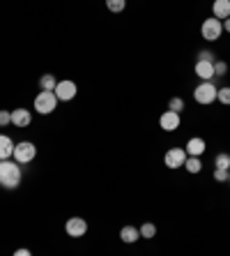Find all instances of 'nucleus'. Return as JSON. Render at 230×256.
Masks as SVG:
<instances>
[{
  "instance_id": "1",
  "label": "nucleus",
  "mask_w": 230,
  "mask_h": 256,
  "mask_svg": "<svg viewBox=\"0 0 230 256\" xmlns=\"http://www.w3.org/2000/svg\"><path fill=\"white\" fill-rule=\"evenodd\" d=\"M21 178H23V171H21V164L16 160H0V187L16 190L21 185Z\"/></svg>"
},
{
  "instance_id": "2",
  "label": "nucleus",
  "mask_w": 230,
  "mask_h": 256,
  "mask_svg": "<svg viewBox=\"0 0 230 256\" xmlns=\"http://www.w3.org/2000/svg\"><path fill=\"white\" fill-rule=\"evenodd\" d=\"M58 97H55L53 90H41L39 95L35 97V111L39 116H48V114H53L55 106H58Z\"/></svg>"
},
{
  "instance_id": "3",
  "label": "nucleus",
  "mask_w": 230,
  "mask_h": 256,
  "mask_svg": "<svg viewBox=\"0 0 230 256\" xmlns=\"http://www.w3.org/2000/svg\"><path fill=\"white\" fill-rule=\"evenodd\" d=\"M221 32H224V21L217 16L212 18H205L201 26V35L203 40H207V42H217L219 37H221Z\"/></svg>"
},
{
  "instance_id": "4",
  "label": "nucleus",
  "mask_w": 230,
  "mask_h": 256,
  "mask_svg": "<svg viewBox=\"0 0 230 256\" xmlns=\"http://www.w3.org/2000/svg\"><path fill=\"white\" fill-rule=\"evenodd\" d=\"M217 90H219V88L212 84V81H203L201 86H196L194 100L198 102V104H203V106H207V104L217 102Z\"/></svg>"
},
{
  "instance_id": "5",
  "label": "nucleus",
  "mask_w": 230,
  "mask_h": 256,
  "mask_svg": "<svg viewBox=\"0 0 230 256\" xmlns=\"http://www.w3.org/2000/svg\"><path fill=\"white\" fill-rule=\"evenodd\" d=\"M14 160L18 162V164H30V162L37 157V148L32 141H21L14 146Z\"/></svg>"
},
{
  "instance_id": "6",
  "label": "nucleus",
  "mask_w": 230,
  "mask_h": 256,
  "mask_svg": "<svg viewBox=\"0 0 230 256\" xmlns=\"http://www.w3.org/2000/svg\"><path fill=\"white\" fill-rule=\"evenodd\" d=\"M55 97H58L60 102H71L74 97H76L78 88L74 81H69V78H65V81H58V86H55Z\"/></svg>"
},
{
  "instance_id": "7",
  "label": "nucleus",
  "mask_w": 230,
  "mask_h": 256,
  "mask_svg": "<svg viewBox=\"0 0 230 256\" xmlns=\"http://www.w3.org/2000/svg\"><path fill=\"white\" fill-rule=\"evenodd\" d=\"M184 162H187V150L184 148H171L164 157V164L171 168V171L173 168H182Z\"/></svg>"
},
{
  "instance_id": "8",
  "label": "nucleus",
  "mask_w": 230,
  "mask_h": 256,
  "mask_svg": "<svg viewBox=\"0 0 230 256\" xmlns=\"http://www.w3.org/2000/svg\"><path fill=\"white\" fill-rule=\"evenodd\" d=\"M65 231L71 238H81V236L88 233V222L83 220V217H69V220L65 222Z\"/></svg>"
},
{
  "instance_id": "9",
  "label": "nucleus",
  "mask_w": 230,
  "mask_h": 256,
  "mask_svg": "<svg viewBox=\"0 0 230 256\" xmlns=\"http://www.w3.org/2000/svg\"><path fill=\"white\" fill-rule=\"evenodd\" d=\"M196 76L203 78V81H212L214 78V62L212 60H196Z\"/></svg>"
},
{
  "instance_id": "10",
  "label": "nucleus",
  "mask_w": 230,
  "mask_h": 256,
  "mask_svg": "<svg viewBox=\"0 0 230 256\" xmlns=\"http://www.w3.org/2000/svg\"><path fill=\"white\" fill-rule=\"evenodd\" d=\"M180 114H175V111H166V114H161V118H159V125H161V130L164 132H175L177 127H180Z\"/></svg>"
},
{
  "instance_id": "11",
  "label": "nucleus",
  "mask_w": 230,
  "mask_h": 256,
  "mask_svg": "<svg viewBox=\"0 0 230 256\" xmlns=\"http://www.w3.org/2000/svg\"><path fill=\"white\" fill-rule=\"evenodd\" d=\"M32 122V114H30L28 108H14L12 111V125L18 127V130H23Z\"/></svg>"
},
{
  "instance_id": "12",
  "label": "nucleus",
  "mask_w": 230,
  "mask_h": 256,
  "mask_svg": "<svg viewBox=\"0 0 230 256\" xmlns=\"http://www.w3.org/2000/svg\"><path fill=\"white\" fill-rule=\"evenodd\" d=\"M187 155L189 157H201L203 152L207 150V143H205V138H201V136H194V138H189L187 141Z\"/></svg>"
},
{
  "instance_id": "13",
  "label": "nucleus",
  "mask_w": 230,
  "mask_h": 256,
  "mask_svg": "<svg viewBox=\"0 0 230 256\" xmlns=\"http://www.w3.org/2000/svg\"><path fill=\"white\" fill-rule=\"evenodd\" d=\"M212 16L217 18H228L230 16V0H214V5H212Z\"/></svg>"
},
{
  "instance_id": "14",
  "label": "nucleus",
  "mask_w": 230,
  "mask_h": 256,
  "mask_svg": "<svg viewBox=\"0 0 230 256\" xmlns=\"http://www.w3.org/2000/svg\"><path fill=\"white\" fill-rule=\"evenodd\" d=\"M138 238H141V228L136 226H122V231H120V240L127 244L138 242Z\"/></svg>"
},
{
  "instance_id": "15",
  "label": "nucleus",
  "mask_w": 230,
  "mask_h": 256,
  "mask_svg": "<svg viewBox=\"0 0 230 256\" xmlns=\"http://www.w3.org/2000/svg\"><path fill=\"white\" fill-rule=\"evenodd\" d=\"M14 155V141L7 134H0V160H9Z\"/></svg>"
},
{
  "instance_id": "16",
  "label": "nucleus",
  "mask_w": 230,
  "mask_h": 256,
  "mask_svg": "<svg viewBox=\"0 0 230 256\" xmlns=\"http://www.w3.org/2000/svg\"><path fill=\"white\" fill-rule=\"evenodd\" d=\"M184 168H187V171L189 173H201L203 171V162H201V157H189L187 155V162H184Z\"/></svg>"
},
{
  "instance_id": "17",
  "label": "nucleus",
  "mask_w": 230,
  "mask_h": 256,
  "mask_svg": "<svg viewBox=\"0 0 230 256\" xmlns=\"http://www.w3.org/2000/svg\"><path fill=\"white\" fill-rule=\"evenodd\" d=\"M55 86H58V78H55V74H41L39 90H55Z\"/></svg>"
},
{
  "instance_id": "18",
  "label": "nucleus",
  "mask_w": 230,
  "mask_h": 256,
  "mask_svg": "<svg viewBox=\"0 0 230 256\" xmlns=\"http://www.w3.org/2000/svg\"><path fill=\"white\" fill-rule=\"evenodd\" d=\"M154 236H157V226H154L152 222H145L141 226V238H148V240H152Z\"/></svg>"
},
{
  "instance_id": "19",
  "label": "nucleus",
  "mask_w": 230,
  "mask_h": 256,
  "mask_svg": "<svg viewBox=\"0 0 230 256\" xmlns=\"http://www.w3.org/2000/svg\"><path fill=\"white\" fill-rule=\"evenodd\" d=\"M106 7L111 10L113 14H118V12H122L124 7H127V0H106Z\"/></svg>"
},
{
  "instance_id": "20",
  "label": "nucleus",
  "mask_w": 230,
  "mask_h": 256,
  "mask_svg": "<svg viewBox=\"0 0 230 256\" xmlns=\"http://www.w3.org/2000/svg\"><path fill=\"white\" fill-rule=\"evenodd\" d=\"M214 166L217 168H230V157L226 155V152H219V155L214 157Z\"/></svg>"
},
{
  "instance_id": "21",
  "label": "nucleus",
  "mask_w": 230,
  "mask_h": 256,
  "mask_svg": "<svg viewBox=\"0 0 230 256\" xmlns=\"http://www.w3.org/2000/svg\"><path fill=\"white\" fill-rule=\"evenodd\" d=\"M217 100L224 104V106H228L230 104V86H226V88H219L217 90Z\"/></svg>"
},
{
  "instance_id": "22",
  "label": "nucleus",
  "mask_w": 230,
  "mask_h": 256,
  "mask_svg": "<svg viewBox=\"0 0 230 256\" xmlns=\"http://www.w3.org/2000/svg\"><path fill=\"white\" fill-rule=\"evenodd\" d=\"M226 74H228V62L214 60V76H226Z\"/></svg>"
},
{
  "instance_id": "23",
  "label": "nucleus",
  "mask_w": 230,
  "mask_h": 256,
  "mask_svg": "<svg viewBox=\"0 0 230 256\" xmlns=\"http://www.w3.org/2000/svg\"><path fill=\"white\" fill-rule=\"evenodd\" d=\"M168 108H171V111H175V114L184 111V100H182V97H171V102H168Z\"/></svg>"
},
{
  "instance_id": "24",
  "label": "nucleus",
  "mask_w": 230,
  "mask_h": 256,
  "mask_svg": "<svg viewBox=\"0 0 230 256\" xmlns=\"http://www.w3.org/2000/svg\"><path fill=\"white\" fill-rule=\"evenodd\" d=\"M228 171L230 168H214V180L217 182H228Z\"/></svg>"
},
{
  "instance_id": "25",
  "label": "nucleus",
  "mask_w": 230,
  "mask_h": 256,
  "mask_svg": "<svg viewBox=\"0 0 230 256\" xmlns=\"http://www.w3.org/2000/svg\"><path fill=\"white\" fill-rule=\"evenodd\" d=\"M12 125V111H0V127Z\"/></svg>"
},
{
  "instance_id": "26",
  "label": "nucleus",
  "mask_w": 230,
  "mask_h": 256,
  "mask_svg": "<svg viewBox=\"0 0 230 256\" xmlns=\"http://www.w3.org/2000/svg\"><path fill=\"white\" fill-rule=\"evenodd\" d=\"M198 60H212L214 62V54L212 51H198Z\"/></svg>"
},
{
  "instance_id": "27",
  "label": "nucleus",
  "mask_w": 230,
  "mask_h": 256,
  "mask_svg": "<svg viewBox=\"0 0 230 256\" xmlns=\"http://www.w3.org/2000/svg\"><path fill=\"white\" fill-rule=\"evenodd\" d=\"M224 30H226V32H230V16L224 18Z\"/></svg>"
},
{
  "instance_id": "28",
  "label": "nucleus",
  "mask_w": 230,
  "mask_h": 256,
  "mask_svg": "<svg viewBox=\"0 0 230 256\" xmlns=\"http://www.w3.org/2000/svg\"><path fill=\"white\" fill-rule=\"evenodd\" d=\"M16 256H30V250H16Z\"/></svg>"
},
{
  "instance_id": "29",
  "label": "nucleus",
  "mask_w": 230,
  "mask_h": 256,
  "mask_svg": "<svg viewBox=\"0 0 230 256\" xmlns=\"http://www.w3.org/2000/svg\"><path fill=\"white\" fill-rule=\"evenodd\" d=\"M228 182H230V171H228Z\"/></svg>"
},
{
  "instance_id": "30",
  "label": "nucleus",
  "mask_w": 230,
  "mask_h": 256,
  "mask_svg": "<svg viewBox=\"0 0 230 256\" xmlns=\"http://www.w3.org/2000/svg\"><path fill=\"white\" fill-rule=\"evenodd\" d=\"M228 157H230V155H228Z\"/></svg>"
}]
</instances>
